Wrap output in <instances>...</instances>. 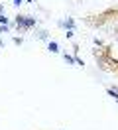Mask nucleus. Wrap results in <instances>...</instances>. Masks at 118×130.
Returning a JSON list of instances; mask_svg holds the SVG:
<instances>
[{"label":"nucleus","mask_w":118,"mask_h":130,"mask_svg":"<svg viewBox=\"0 0 118 130\" xmlns=\"http://www.w3.org/2000/svg\"><path fill=\"white\" fill-rule=\"evenodd\" d=\"M116 20H118V8H108L96 16H89L85 22L93 28H104L106 24H114Z\"/></svg>","instance_id":"obj_1"},{"label":"nucleus","mask_w":118,"mask_h":130,"mask_svg":"<svg viewBox=\"0 0 118 130\" xmlns=\"http://www.w3.org/2000/svg\"><path fill=\"white\" fill-rule=\"evenodd\" d=\"M114 75H116V77H118V67H116V71H114Z\"/></svg>","instance_id":"obj_15"},{"label":"nucleus","mask_w":118,"mask_h":130,"mask_svg":"<svg viewBox=\"0 0 118 130\" xmlns=\"http://www.w3.org/2000/svg\"><path fill=\"white\" fill-rule=\"evenodd\" d=\"M12 2H14V4H16V6H20V4H22V2H24V0H12Z\"/></svg>","instance_id":"obj_12"},{"label":"nucleus","mask_w":118,"mask_h":130,"mask_svg":"<svg viewBox=\"0 0 118 130\" xmlns=\"http://www.w3.org/2000/svg\"><path fill=\"white\" fill-rule=\"evenodd\" d=\"M8 32V26H0V34H6Z\"/></svg>","instance_id":"obj_11"},{"label":"nucleus","mask_w":118,"mask_h":130,"mask_svg":"<svg viewBox=\"0 0 118 130\" xmlns=\"http://www.w3.org/2000/svg\"><path fill=\"white\" fill-rule=\"evenodd\" d=\"M0 47H4V43H2V40H0Z\"/></svg>","instance_id":"obj_16"},{"label":"nucleus","mask_w":118,"mask_h":130,"mask_svg":"<svg viewBox=\"0 0 118 130\" xmlns=\"http://www.w3.org/2000/svg\"><path fill=\"white\" fill-rule=\"evenodd\" d=\"M106 93H108L110 97H112V99L118 103V89H116V87H114V89H112V87H108V89H106Z\"/></svg>","instance_id":"obj_5"},{"label":"nucleus","mask_w":118,"mask_h":130,"mask_svg":"<svg viewBox=\"0 0 118 130\" xmlns=\"http://www.w3.org/2000/svg\"><path fill=\"white\" fill-rule=\"evenodd\" d=\"M26 2H33V0H26Z\"/></svg>","instance_id":"obj_17"},{"label":"nucleus","mask_w":118,"mask_h":130,"mask_svg":"<svg viewBox=\"0 0 118 130\" xmlns=\"http://www.w3.org/2000/svg\"><path fill=\"white\" fill-rule=\"evenodd\" d=\"M59 26H61V28H67V30H73V28H75V20H73V18L61 20V22H59Z\"/></svg>","instance_id":"obj_3"},{"label":"nucleus","mask_w":118,"mask_h":130,"mask_svg":"<svg viewBox=\"0 0 118 130\" xmlns=\"http://www.w3.org/2000/svg\"><path fill=\"white\" fill-rule=\"evenodd\" d=\"M47 49H49L51 53H59V45H57V41H49V43H47Z\"/></svg>","instance_id":"obj_4"},{"label":"nucleus","mask_w":118,"mask_h":130,"mask_svg":"<svg viewBox=\"0 0 118 130\" xmlns=\"http://www.w3.org/2000/svg\"><path fill=\"white\" fill-rule=\"evenodd\" d=\"M114 32H116V40H118V26H116V30H114Z\"/></svg>","instance_id":"obj_14"},{"label":"nucleus","mask_w":118,"mask_h":130,"mask_svg":"<svg viewBox=\"0 0 118 130\" xmlns=\"http://www.w3.org/2000/svg\"><path fill=\"white\" fill-rule=\"evenodd\" d=\"M14 24L16 28L20 30V32H24V30H30V28H33V26L38 24V20L36 18H31V16H24V14H18L14 20Z\"/></svg>","instance_id":"obj_2"},{"label":"nucleus","mask_w":118,"mask_h":130,"mask_svg":"<svg viewBox=\"0 0 118 130\" xmlns=\"http://www.w3.org/2000/svg\"><path fill=\"white\" fill-rule=\"evenodd\" d=\"M0 26H8V18H6V14H0Z\"/></svg>","instance_id":"obj_8"},{"label":"nucleus","mask_w":118,"mask_h":130,"mask_svg":"<svg viewBox=\"0 0 118 130\" xmlns=\"http://www.w3.org/2000/svg\"><path fill=\"white\" fill-rule=\"evenodd\" d=\"M65 36H67V40H71V38H73V30H67V32H65Z\"/></svg>","instance_id":"obj_10"},{"label":"nucleus","mask_w":118,"mask_h":130,"mask_svg":"<svg viewBox=\"0 0 118 130\" xmlns=\"http://www.w3.org/2000/svg\"><path fill=\"white\" fill-rule=\"evenodd\" d=\"M38 40H47V32L45 30H39L38 32Z\"/></svg>","instance_id":"obj_7"},{"label":"nucleus","mask_w":118,"mask_h":130,"mask_svg":"<svg viewBox=\"0 0 118 130\" xmlns=\"http://www.w3.org/2000/svg\"><path fill=\"white\" fill-rule=\"evenodd\" d=\"M0 14H4V6H2V2H0Z\"/></svg>","instance_id":"obj_13"},{"label":"nucleus","mask_w":118,"mask_h":130,"mask_svg":"<svg viewBox=\"0 0 118 130\" xmlns=\"http://www.w3.org/2000/svg\"><path fill=\"white\" fill-rule=\"evenodd\" d=\"M14 43H16V45H22L24 40H22V38H14Z\"/></svg>","instance_id":"obj_9"},{"label":"nucleus","mask_w":118,"mask_h":130,"mask_svg":"<svg viewBox=\"0 0 118 130\" xmlns=\"http://www.w3.org/2000/svg\"><path fill=\"white\" fill-rule=\"evenodd\" d=\"M63 59H65V63H69V65H73V63H77V61H75V57H71V55H67V53H65V55H63Z\"/></svg>","instance_id":"obj_6"}]
</instances>
